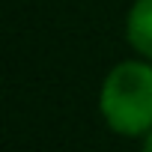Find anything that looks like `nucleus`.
Returning <instances> with one entry per match:
<instances>
[{"label": "nucleus", "mask_w": 152, "mask_h": 152, "mask_svg": "<svg viewBox=\"0 0 152 152\" xmlns=\"http://www.w3.org/2000/svg\"><path fill=\"white\" fill-rule=\"evenodd\" d=\"M125 42L143 60H152V0H134L125 15Z\"/></svg>", "instance_id": "nucleus-2"}, {"label": "nucleus", "mask_w": 152, "mask_h": 152, "mask_svg": "<svg viewBox=\"0 0 152 152\" xmlns=\"http://www.w3.org/2000/svg\"><path fill=\"white\" fill-rule=\"evenodd\" d=\"M140 152H152V128L140 137Z\"/></svg>", "instance_id": "nucleus-3"}, {"label": "nucleus", "mask_w": 152, "mask_h": 152, "mask_svg": "<svg viewBox=\"0 0 152 152\" xmlns=\"http://www.w3.org/2000/svg\"><path fill=\"white\" fill-rule=\"evenodd\" d=\"M99 113L119 137H143L152 128V60H122L104 75Z\"/></svg>", "instance_id": "nucleus-1"}]
</instances>
